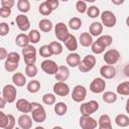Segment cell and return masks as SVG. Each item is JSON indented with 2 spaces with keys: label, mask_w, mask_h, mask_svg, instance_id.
Returning a JSON list of instances; mask_svg holds the SVG:
<instances>
[{
  "label": "cell",
  "mask_w": 129,
  "mask_h": 129,
  "mask_svg": "<svg viewBox=\"0 0 129 129\" xmlns=\"http://www.w3.org/2000/svg\"><path fill=\"white\" fill-rule=\"evenodd\" d=\"M124 1H125V0H113L112 2H113L115 5H121V4L124 3Z\"/></svg>",
  "instance_id": "cell-54"
},
{
  "label": "cell",
  "mask_w": 129,
  "mask_h": 129,
  "mask_svg": "<svg viewBox=\"0 0 129 129\" xmlns=\"http://www.w3.org/2000/svg\"><path fill=\"white\" fill-rule=\"evenodd\" d=\"M15 22L18 26V28L21 30V31H27L30 27V23H29V20L27 18V16H25L24 14H20V15H17L16 18H15Z\"/></svg>",
  "instance_id": "cell-14"
},
{
  "label": "cell",
  "mask_w": 129,
  "mask_h": 129,
  "mask_svg": "<svg viewBox=\"0 0 129 129\" xmlns=\"http://www.w3.org/2000/svg\"><path fill=\"white\" fill-rule=\"evenodd\" d=\"M101 20H102L103 25H105L106 27H113V26H115V24L117 22L115 14L112 11H109V10H106V11L102 12Z\"/></svg>",
  "instance_id": "cell-6"
},
{
  "label": "cell",
  "mask_w": 129,
  "mask_h": 129,
  "mask_svg": "<svg viewBox=\"0 0 129 129\" xmlns=\"http://www.w3.org/2000/svg\"><path fill=\"white\" fill-rule=\"evenodd\" d=\"M31 116H32V119L34 122L36 123H42L45 121L46 119V113H45V110L44 108L36 103V102H32L31 103Z\"/></svg>",
  "instance_id": "cell-1"
},
{
  "label": "cell",
  "mask_w": 129,
  "mask_h": 129,
  "mask_svg": "<svg viewBox=\"0 0 129 129\" xmlns=\"http://www.w3.org/2000/svg\"><path fill=\"white\" fill-rule=\"evenodd\" d=\"M91 49H92V51L94 52V53H96V54H100V53H102V52H104L105 51V48H106V46L100 41V40H96V41H93V43H92V45H91Z\"/></svg>",
  "instance_id": "cell-25"
},
{
  "label": "cell",
  "mask_w": 129,
  "mask_h": 129,
  "mask_svg": "<svg viewBox=\"0 0 129 129\" xmlns=\"http://www.w3.org/2000/svg\"><path fill=\"white\" fill-rule=\"evenodd\" d=\"M87 96V90L84 86L82 85H77L74 89H73V93H72V99L75 102H83L85 100Z\"/></svg>",
  "instance_id": "cell-7"
},
{
  "label": "cell",
  "mask_w": 129,
  "mask_h": 129,
  "mask_svg": "<svg viewBox=\"0 0 129 129\" xmlns=\"http://www.w3.org/2000/svg\"><path fill=\"white\" fill-rule=\"evenodd\" d=\"M40 67H41V70L47 75H55L58 70V66L56 64V62L51 59L43 60L40 64Z\"/></svg>",
  "instance_id": "cell-8"
},
{
  "label": "cell",
  "mask_w": 129,
  "mask_h": 129,
  "mask_svg": "<svg viewBox=\"0 0 129 129\" xmlns=\"http://www.w3.org/2000/svg\"><path fill=\"white\" fill-rule=\"evenodd\" d=\"M10 14H11V8H8V7H5V6H2L0 8V16L2 18H6Z\"/></svg>",
  "instance_id": "cell-48"
},
{
  "label": "cell",
  "mask_w": 129,
  "mask_h": 129,
  "mask_svg": "<svg viewBox=\"0 0 129 129\" xmlns=\"http://www.w3.org/2000/svg\"><path fill=\"white\" fill-rule=\"evenodd\" d=\"M32 120L33 119L31 117H29L26 113H24L21 116H19V118H18V125L22 129H29L32 126Z\"/></svg>",
  "instance_id": "cell-16"
},
{
  "label": "cell",
  "mask_w": 129,
  "mask_h": 129,
  "mask_svg": "<svg viewBox=\"0 0 129 129\" xmlns=\"http://www.w3.org/2000/svg\"><path fill=\"white\" fill-rule=\"evenodd\" d=\"M9 32V26L7 23L5 22H1L0 23V35L1 36H5L6 34H8Z\"/></svg>",
  "instance_id": "cell-47"
},
{
  "label": "cell",
  "mask_w": 129,
  "mask_h": 129,
  "mask_svg": "<svg viewBox=\"0 0 129 129\" xmlns=\"http://www.w3.org/2000/svg\"><path fill=\"white\" fill-rule=\"evenodd\" d=\"M18 64H19V61H14V60H10V59L6 58L5 63H4V68L7 72L12 73V72H15L17 70Z\"/></svg>",
  "instance_id": "cell-29"
},
{
  "label": "cell",
  "mask_w": 129,
  "mask_h": 129,
  "mask_svg": "<svg viewBox=\"0 0 129 129\" xmlns=\"http://www.w3.org/2000/svg\"><path fill=\"white\" fill-rule=\"evenodd\" d=\"M106 88V82L102 78H96L92 81L90 85V91L95 94H100L105 91Z\"/></svg>",
  "instance_id": "cell-9"
},
{
  "label": "cell",
  "mask_w": 129,
  "mask_h": 129,
  "mask_svg": "<svg viewBox=\"0 0 129 129\" xmlns=\"http://www.w3.org/2000/svg\"><path fill=\"white\" fill-rule=\"evenodd\" d=\"M39 54L42 57H49V56H51L52 55V52H51V49H50L49 45L44 44V45L40 46V48H39Z\"/></svg>",
  "instance_id": "cell-39"
},
{
  "label": "cell",
  "mask_w": 129,
  "mask_h": 129,
  "mask_svg": "<svg viewBox=\"0 0 129 129\" xmlns=\"http://www.w3.org/2000/svg\"><path fill=\"white\" fill-rule=\"evenodd\" d=\"M116 91L120 95L129 96V82H123V83L119 84L116 88Z\"/></svg>",
  "instance_id": "cell-27"
},
{
  "label": "cell",
  "mask_w": 129,
  "mask_h": 129,
  "mask_svg": "<svg viewBox=\"0 0 129 129\" xmlns=\"http://www.w3.org/2000/svg\"><path fill=\"white\" fill-rule=\"evenodd\" d=\"M76 8H77V11L79 13H85L88 10V7H87L86 2L83 1V0H80V1H78L76 3Z\"/></svg>",
  "instance_id": "cell-45"
},
{
  "label": "cell",
  "mask_w": 129,
  "mask_h": 129,
  "mask_svg": "<svg viewBox=\"0 0 129 129\" xmlns=\"http://www.w3.org/2000/svg\"><path fill=\"white\" fill-rule=\"evenodd\" d=\"M16 109L21 113H29L31 111V103L26 99H19L16 102Z\"/></svg>",
  "instance_id": "cell-17"
},
{
  "label": "cell",
  "mask_w": 129,
  "mask_h": 129,
  "mask_svg": "<svg viewBox=\"0 0 129 129\" xmlns=\"http://www.w3.org/2000/svg\"><path fill=\"white\" fill-rule=\"evenodd\" d=\"M46 3H47V5L49 6V8L53 11L54 9H56L57 7H58V0H46L45 1Z\"/></svg>",
  "instance_id": "cell-49"
},
{
  "label": "cell",
  "mask_w": 129,
  "mask_h": 129,
  "mask_svg": "<svg viewBox=\"0 0 129 129\" xmlns=\"http://www.w3.org/2000/svg\"><path fill=\"white\" fill-rule=\"evenodd\" d=\"M7 55H8V52H7L6 48L5 47H0V59L7 58Z\"/></svg>",
  "instance_id": "cell-51"
},
{
  "label": "cell",
  "mask_w": 129,
  "mask_h": 129,
  "mask_svg": "<svg viewBox=\"0 0 129 129\" xmlns=\"http://www.w3.org/2000/svg\"><path fill=\"white\" fill-rule=\"evenodd\" d=\"M39 89H40V83L36 80H32L27 84V91L29 93L35 94L39 91Z\"/></svg>",
  "instance_id": "cell-30"
},
{
  "label": "cell",
  "mask_w": 129,
  "mask_h": 129,
  "mask_svg": "<svg viewBox=\"0 0 129 129\" xmlns=\"http://www.w3.org/2000/svg\"><path fill=\"white\" fill-rule=\"evenodd\" d=\"M35 1H40V0H35Z\"/></svg>",
  "instance_id": "cell-59"
},
{
  "label": "cell",
  "mask_w": 129,
  "mask_h": 129,
  "mask_svg": "<svg viewBox=\"0 0 129 129\" xmlns=\"http://www.w3.org/2000/svg\"><path fill=\"white\" fill-rule=\"evenodd\" d=\"M12 82L17 87H23L26 84V79L21 73H16L12 76Z\"/></svg>",
  "instance_id": "cell-24"
},
{
  "label": "cell",
  "mask_w": 129,
  "mask_h": 129,
  "mask_svg": "<svg viewBox=\"0 0 129 129\" xmlns=\"http://www.w3.org/2000/svg\"><path fill=\"white\" fill-rule=\"evenodd\" d=\"M17 91L12 85H6L2 90V97L7 101V103H13L16 99Z\"/></svg>",
  "instance_id": "cell-5"
},
{
  "label": "cell",
  "mask_w": 129,
  "mask_h": 129,
  "mask_svg": "<svg viewBox=\"0 0 129 129\" xmlns=\"http://www.w3.org/2000/svg\"><path fill=\"white\" fill-rule=\"evenodd\" d=\"M53 93L60 97H66L70 94V87L64 82H57L53 85Z\"/></svg>",
  "instance_id": "cell-12"
},
{
  "label": "cell",
  "mask_w": 129,
  "mask_h": 129,
  "mask_svg": "<svg viewBox=\"0 0 129 129\" xmlns=\"http://www.w3.org/2000/svg\"><path fill=\"white\" fill-rule=\"evenodd\" d=\"M42 102L45 104V105H52V104H54L55 103V97H54V95L53 94H45V95H43V97H42Z\"/></svg>",
  "instance_id": "cell-42"
},
{
  "label": "cell",
  "mask_w": 129,
  "mask_h": 129,
  "mask_svg": "<svg viewBox=\"0 0 129 129\" xmlns=\"http://www.w3.org/2000/svg\"><path fill=\"white\" fill-rule=\"evenodd\" d=\"M24 62L26 64H34L36 61V54H29V55H23Z\"/></svg>",
  "instance_id": "cell-46"
},
{
  "label": "cell",
  "mask_w": 129,
  "mask_h": 129,
  "mask_svg": "<svg viewBox=\"0 0 129 129\" xmlns=\"http://www.w3.org/2000/svg\"><path fill=\"white\" fill-rule=\"evenodd\" d=\"M17 8L20 12L26 13L30 10V3L28 0H18L17 2Z\"/></svg>",
  "instance_id": "cell-34"
},
{
  "label": "cell",
  "mask_w": 129,
  "mask_h": 129,
  "mask_svg": "<svg viewBox=\"0 0 129 129\" xmlns=\"http://www.w3.org/2000/svg\"><path fill=\"white\" fill-rule=\"evenodd\" d=\"M1 1H2V0H1Z\"/></svg>",
  "instance_id": "cell-61"
},
{
  "label": "cell",
  "mask_w": 129,
  "mask_h": 129,
  "mask_svg": "<svg viewBox=\"0 0 129 129\" xmlns=\"http://www.w3.org/2000/svg\"><path fill=\"white\" fill-rule=\"evenodd\" d=\"M80 43L81 45L88 47L91 46L93 43V36L90 34V32H83L80 35Z\"/></svg>",
  "instance_id": "cell-22"
},
{
  "label": "cell",
  "mask_w": 129,
  "mask_h": 129,
  "mask_svg": "<svg viewBox=\"0 0 129 129\" xmlns=\"http://www.w3.org/2000/svg\"><path fill=\"white\" fill-rule=\"evenodd\" d=\"M80 126L83 129H95L98 126V123L93 117H91V115H82L80 118Z\"/></svg>",
  "instance_id": "cell-10"
},
{
  "label": "cell",
  "mask_w": 129,
  "mask_h": 129,
  "mask_svg": "<svg viewBox=\"0 0 129 129\" xmlns=\"http://www.w3.org/2000/svg\"><path fill=\"white\" fill-rule=\"evenodd\" d=\"M102 99L105 103H108V104H112L114 102H116L117 100V95L113 92H105L102 96Z\"/></svg>",
  "instance_id": "cell-33"
},
{
  "label": "cell",
  "mask_w": 129,
  "mask_h": 129,
  "mask_svg": "<svg viewBox=\"0 0 129 129\" xmlns=\"http://www.w3.org/2000/svg\"><path fill=\"white\" fill-rule=\"evenodd\" d=\"M98 126H99L100 129H111L112 128V123H111V119H110L109 115L104 114V115L100 116Z\"/></svg>",
  "instance_id": "cell-20"
},
{
  "label": "cell",
  "mask_w": 129,
  "mask_h": 129,
  "mask_svg": "<svg viewBox=\"0 0 129 129\" xmlns=\"http://www.w3.org/2000/svg\"><path fill=\"white\" fill-rule=\"evenodd\" d=\"M83 1H85V2H91L92 3V2H95L96 0H83Z\"/></svg>",
  "instance_id": "cell-57"
},
{
  "label": "cell",
  "mask_w": 129,
  "mask_h": 129,
  "mask_svg": "<svg viewBox=\"0 0 129 129\" xmlns=\"http://www.w3.org/2000/svg\"><path fill=\"white\" fill-rule=\"evenodd\" d=\"M38 11H39L40 14H42V15H44V16H47V15H49V14L52 12V10L49 8V6L47 5L46 2H42V3L38 6Z\"/></svg>",
  "instance_id": "cell-38"
},
{
  "label": "cell",
  "mask_w": 129,
  "mask_h": 129,
  "mask_svg": "<svg viewBox=\"0 0 129 129\" xmlns=\"http://www.w3.org/2000/svg\"><path fill=\"white\" fill-rule=\"evenodd\" d=\"M15 4V1L14 0H2L1 1V5L2 6H5V7H8V8H12Z\"/></svg>",
  "instance_id": "cell-50"
},
{
  "label": "cell",
  "mask_w": 129,
  "mask_h": 129,
  "mask_svg": "<svg viewBox=\"0 0 129 129\" xmlns=\"http://www.w3.org/2000/svg\"><path fill=\"white\" fill-rule=\"evenodd\" d=\"M96 64V57L92 54H87L83 60H81L80 64H79V70L82 73H87L90 72Z\"/></svg>",
  "instance_id": "cell-2"
},
{
  "label": "cell",
  "mask_w": 129,
  "mask_h": 129,
  "mask_svg": "<svg viewBox=\"0 0 129 129\" xmlns=\"http://www.w3.org/2000/svg\"><path fill=\"white\" fill-rule=\"evenodd\" d=\"M28 37H29V41H30L31 43L35 44V43H37V42L39 41V39H40V33H39L38 30L33 29V30H31V31L29 32Z\"/></svg>",
  "instance_id": "cell-36"
},
{
  "label": "cell",
  "mask_w": 129,
  "mask_h": 129,
  "mask_svg": "<svg viewBox=\"0 0 129 129\" xmlns=\"http://www.w3.org/2000/svg\"><path fill=\"white\" fill-rule=\"evenodd\" d=\"M56 81L58 82H64L68 80V78L70 77V70L68 67L66 66H59L58 67V70H57V73L54 75Z\"/></svg>",
  "instance_id": "cell-15"
},
{
  "label": "cell",
  "mask_w": 129,
  "mask_h": 129,
  "mask_svg": "<svg viewBox=\"0 0 129 129\" xmlns=\"http://www.w3.org/2000/svg\"><path fill=\"white\" fill-rule=\"evenodd\" d=\"M48 45H49V47L51 49L52 54L57 55V54H60L62 52V45L60 44V42H58V41H51Z\"/></svg>",
  "instance_id": "cell-32"
},
{
  "label": "cell",
  "mask_w": 129,
  "mask_h": 129,
  "mask_svg": "<svg viewBox=\"0 0 129 129\" xmlns=\"http://www.w3.org/2000/svg\"><path fill=\"white\" fill-rule=\"evenodd\" d=\"M54 33H55L56 38L58 40L62 41V42H64L67 40V38L69 37V35H70L68 26L64 23H62V22L56 23V25L54 27Z\"/></svg>",
  "instance_id": "cell-4"
},
{
  "label": "cell",
  "mask_w": 129,
  "mask_h": 129,
  "mask_svg": "<svg viewBox=\"0 0 129 129\" xmlns=\"http://www.w3.org/2000/svg\"><path fill=\"white\" fill-rule=\"evenodd\" d=\"M98 109H99V104H98V102L95 101V100H92V101H89V102H87V103H84V104H82L81 107H80L81 114H82V115H85V116L92 115V114L95 113Z\"/></svg>",
  "instance_id": "cell-3"
},
{
  "label": "cell",
  "mask_w": 129,
  "mask_h": 129,
  "mask_svg": "<svg viewBox=\"0 0 129 129\" xmlns=\"http://www.w3.org/2000/svg\"><path fill=\"white\" fill-rule=\"evenodd\" d=\"M126 24H127V26L129 27V16L126 18Z\"/></svg>",
  "instance_id": "cell-56"
},
{
  "label": "cell",
  "mask_w": 129,
  "mask_h": 129,
  "mask_svg": "<svg viewBox=\"0 0 129 129\" xmlns=\"http://www.w3.org/2000/svg\"><path fill=\"white\" fill-rule=\"evenodd\" d=\"M100 74L104 79H113L116 76V69L113 64H105L101 67Z\"/></svg>",
  "instance_id": "cell-13"
},
{
  "label": "cell",
  "mask_w": 129,
  "mask_h": 129,
  "mask_svg": "<svg viewBox=\"0 0 129 129\" xmlns=\"http://www.w3.org/2000/svg\"><path fill=\"white\" fill-rule=\"evenodd\" d=\"M64 45H66V47H67L70 51H72V52H74L75 50H77V49H78V41H77L76 36L70 33L69 37H68L67 40L64 41Z\"/></svg>",
  "instance_id": "cell-18"
},
{
  "label": "cell",
  "mask_w": 129,
  "mask_h": 129,
  "mask_svg": "<svg viewBox=\"0 0 129 129\" xmlns=\"http://www.w3.org/2000/svg\"><path fill=\"white\" fill-rule=\"evenodd\" d=\"M29 37H28V35H26L25 33H20V34H18L17 36H16V38H15V43H16V45H18V46H20V47H24V46H26L27 44H29Z\"/></svg>",
  "instance_id": "cell-23"
},
{
  "label": "cell",
  "mask_w": 129,
  "mask_h": 129,
  "mask_svg": "<svg viewBox=\"0 0 129 129\" xmlns=\"http://www.w3.org/2000/svg\"><path fill=\"white\" fill-rule=\"evenodd\" d=\"M60 1H63V2H67V1H69V0H60Z\"/></svg>",
  "instance_id": "cell-58"
},
{
  "label": "cell",
  "mask_w": 129,
  "mask_h": 129,
  "mask_svg": "<svg viewBox=\"0 0 129 129\" xmlns=\"http://www.w3.org/2000/svg\"><path fill=\"white\" fill-rule=\"evenodd\" d=\"M115 123L119 127H127L129 125V118L124 114H119L115 118Z\"/></svg>",
  "instance_id": "cell-26"
},
{
  "label": "cell",
  "mask_w": 129,
  "mask_h": 129,
  "mask_svg": "<svg viewBox=\"0 0 129 129\" xmlns=\"http://www.w3.org/2000/svg\"><path fill=\"white\" fill-rule=\"evenodd\" d=\"M6 103H7V101H6L3 97H1V98H0V108L3 109V108L5 107V104H6Z\"/></svg>",
  "instance_id": "cell-52"
},
{
  "label": "cell",
  "mask_w": 129,
  "mask_h": 129,
  "mask_svg": "<svg viewBox=\"0 0 129 129\" xmlns=\"http://www.w3.org/2000/svg\"><path fill=\"white\" fill-rule=\"evenodd\" d=\"M66 60H67V63H68L70 67L76 68V67H79V64H80V62H81V57H80V55H79L78 53H76V52H71V53L67 56Z\"/></svg>",
  "instance_id": "cell-19"
},
{
  "label": "cell",
  "mask_w": 129,
  "mask_h": 129,
  "mask_svg": "<svg viewBox=\"0 0 129 129\" xmlns=\"http://www.w3.org/2000/svg\"><path fill=\"white\" fill-rule=\"evenodd\" d=\"M125 109H126V112L129 114V98L126 101V107H125Z\"/></svg>",
  "instance_id": "cell-55"
},
{
  "label": "cell",
  "mask_w": 129,
  "mask_h": 129,
  "mask_svg": "<svg viewBox=\"0 0 129 129\" xmlns=\"http://www.w3.org/2000/svg\"><path fill=\"white\" fill-rule=\"evenodd\" d=\"M67 110H68V107H67L66 103H63V102H58L54 105V112L58 116L64 115L67 113Z\"/></svg>",
  "instance_id": "cell-31"
},
{
  "label": "cell",
  "mask_w": 129,
  "mask_h": 129,
  "mask_svg": "<svg viewBox=\"0 0 129 129\" xmlns=\"http://www.w3.org/2000/svg\"><path fill=\"white\" fill-rule=\"evenodd\" d=\"M9 123V115H6L3 112H0V128L6 129Z\"/></svg>",
  "instance_id": "cell-41"
},
{
  "label": "cell",
  "mask_w": 129,
  "mask_h": 129,
  "mask_svg": "<svg viewBox=\"0 0 129 129\" xmlns=\"http://www.w3.org/2000/svg\"><path fill=\"white\" fill-rule=\"evenodd\" d=\"M103 58L107 64H115L120 58V52L117 49H109L105 52Z\"/></svg>",
  "instance_id": "cell-11"
},
{
  "label": "cell",
  "mask_w": 129,
  "mask_h": 129,
  "mask_svg": "<svg viewBox=\"0 0 129 129\" xmlns=\"http://www.w3.org/2000/svg\"><path fill=\"white\" fill-rule=\"evenodd\" d=\"M111 1H113V0H111Z\"/></svg>",
  "instance_id": "cell-60"
},
{
  "label": "cell",
  "mask_w": 129,
  "mask_h": 129,
  "mask_svg": "<svg viewBox=\"0 0 129 129\" xmlns=\"http://www.w3.org/2000/svg\"><path fill=\"white\" fill-rule=\"evenodd\" d=\"M38 26L41 31L43 32H49L52 29V23L48 19H41L38 23Z\"/></svg>",
  "instance_id": "cell-28"
},
{
  "label": "cell",
  "mask_w": 129,
  "mask_h": 129,
  "mask_svg": "<svg viewBox=\"0 0 129 129\" xmlns=\"http://www.w3.org/2000/svg\"><path fill=\"white\" fill-rule=\"evenodd\" d=\"M98 40H100V41L107 47V46H110V45L112 44L113 38H112L111 35H107V34H105V35H101V36L98 38Z\"/></svg>",
  "instance_id": "cell-43"
},
{
  "label": "cell",
  "mask_w": 129,
  "mask_h": 129,
  "mask_svg": "<svg viewBox=\"0 0 129 129\" xmlns=\"http://www.w3.org/2000/svg\"><path fill=\"white\" fill-rule=\"evenodd\" d=\"M22 54L23 55H29V54H36V49L32 44H27L22 48Z\"/></svg>",
  "instance_id": "cell-44"
},
{
  "label": "cell",
  "mask_w": 129,
  "mask_h": 129,
  "mask_svg": "<svg viewBox=\"0 0 129 129\" xmlns=\"http://www.w3.org/2000/svg\"><path fill=\"white\" fill-rule=\"evenodd\" d=\"M89 31H90V34H91L92 36H99V35H101V33L103 32V24H101V23L98 22V21L93 22V23H91V25H90Z\"/></svg>",
  "instance_id": "cell-21"
},
{
  "label": "cell",
  "mask_w": 129,
  "mask_h": 129,
  "mask_svg": "<svg viewBox=\"0 0 129 129\" xmlns=\"http://www.w3.org/2000/svg\"><path fill=\"white\" fill-rule=\"evenodd\" d=\"M82 26V20L79 17H73L69 21V27L73 30H78Z\"/></svg>",
  "instance_id": "cell-35"
},
{
  "label": "cell",
  "mask_w": 129,
  "mask_h": 129,
  "mask_svg": "<svg viewBox=\"0 0 129 129\" xmlns=\"http://www.w3.org/2000/svg\"><path fill=\"white\" fill-rule=\"evenodd\" d=\"M124 74H125L126 77L129 78V63H127V64L125 66V68H124Z\"/></svg>",
  "instance_id": "cell-53"
},
{
  "label": "cell",
  "mask_w": 129,
  "mask_h": 129,
  "mask_svg": "<svg viewBox=\"0 0 129 129\" xmlns=\"http://www.w3.org/2000/svg\"><path fill=\"white\" fill-rule=\"evenodd\" d=\"M87 14H88V16L91 17V18H97V17L100 15V9H99V7L93 5V6H91V7L88 8Z\"/></svg>",
  "instance_id": "cell-40"
},
{
  "label": "cell",
  "mask_w": 129,
  "mask_h": 129,
  "mask_svg": "<svg viewBox=\"0 0 129 129\" xmlns=\"http://www.w3.org/2000/svg\"><path fill=\"white\" fill-rule=\"evenodd\" d=\"M25 74L27 77L34 78L37 75V68L35 64H26L25 68Z\"/></svg>",
  "instance_id": "cell-37"
}]
</instances>
